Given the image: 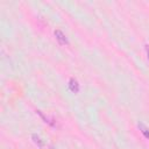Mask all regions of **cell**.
I'll return each instance as SVG.
<instances>
[{"label": "cell", "mask_w": 149, "mask_h": 149, "mask_svg": "<svg viewBox=\"0 0 149 149\" xmlns=\"http://www.w3.org/2000/svg\"><path fill=\"white\" fill-rule=\"evenodd\" d=\"M55 37H56L57 42H58L61 45H68V44H69V41H68L65 34H64L62 30H59V29L55 30Z\"/></svg>", "instance_id": "6da1fadb"}, {"label": "cell", "mask_w": 149, "mask_h": 149, "mask_svg": "<svg viewBox=\"0 0 149 149\" xmlns=\"http://www.w3.org/2000/svg\"><path fill=\"white\" fill-rule=\"evenodd\" d=\"M146 50H147V55H148V59H149V45H146Z\"/></svg>", "instance_id": "5b68a950"}, {"label": "cell", "mask_w": 149, "mask_h": 149, "mask_svg": "<svg viewBox=\"0 0 149 149\" xmlns=\"http://www.w3.org/2000/svg\"><path fill=\"white\" fill-rule=\"evenodd\" d=\"M68 85H69V90H70L72 93H77V92L79 91V84H78V81H77L74 78H70Z\"/></svg>", "instance_id": "7a4b0ae2"}, {"label": "cell", "mask_w": 149, "mask_h": 149, "mask_svg": "<svg viewBox=\"0 0 149 149\" xmlns=\"http://www.w3.org/2000/svg\"><path fill=\"white\" fill-rule=\"evenodd\" d=\"M137 126H139V129L141 130V133L144 135V137L149 140V129H148V128H147V127H146L143 123H141V122H140Z\"/></svg>", "instance_id": "277c9868"}, {"label": "cell", "mask_w": 149, "mask_h": 149, "mask_svg": "<svg viewBox=\"0 0 149 149\" xmlns=\"http://www.w3.org/2000/svg\"><path fill=\"white\" fill-rule=\"evenodd\" d=\"M31 139H33V142H34L40 149H44V148H45V142H44L37 134H33V135H31Z\"/></svg>", "instance_id": "3957f363"}]
</instances>
